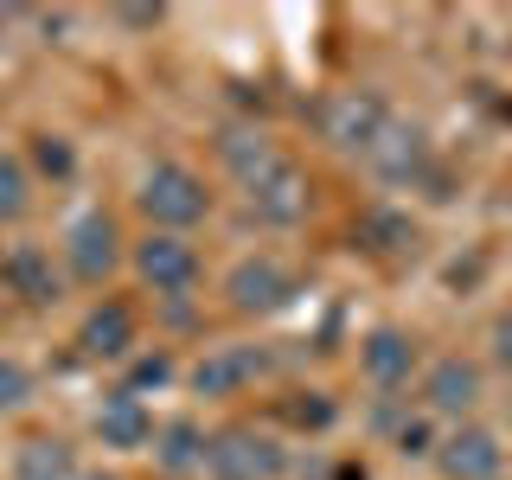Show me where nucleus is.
Masks as SVG:
<instances>
[{"instance_id":"3","label":"nucleus","mask_w":512,"mask_h":480,"mask_svg":"<svg viewBox=\"0 0 512 480\" xmlns=\"http://www.w3.org/2000/svg\"><path fill=\"white\" fill-rule=\"evenodd\" d=\"M64 263H71L77 282H109L122 263V237L109 212H77L71 231H64Z\"/></svg>"},{"instance_id":"22","label":"nucleus","mask_w":512,"mask_h":480,"mask_svg":"<svg viewBox=\"0 0 512 480\" xmlns=\"http://www.w3.org/2000/svg\"><path fill=\"white\" fill-rule=\"evenodd\" d=\"M167 378H173V365H167V359L154 352V359H141V365H135V384H128V391L141 397V384H167Z\"/></svg>"},{"instance_id":"16","label":"nucleus","mask_w":512,"mask_h":480,"mask_svg":"<svg viewBox=\"0 0 512 480\" xmlns=\"http://www.w3.org/2000/svg\"><path fill=\"white\" fill-rule=\"evenodd\" d=\"M205 448H212V436H205L192 416H173V423L154 436V461L167 474H199L205 468Z\"/></svg>"},{"instance_id":"11","label":"nucleus","mask_w":512,"mask_h":480,"mask_svg":"<svg viewBox=\"0 0 512 480\" xmlns=\"http://www.w3.org/2000/svg\"><path fill=\"white\" fill-rule=\"evenodd\" d=\"M90 429H96V442H103V448H141V442L154 436V416H148V404H141L135 391H109L103 404H96Z\"/></svg>"},{"instance_id":"10","label":"nucleus","mask_w":512,"mask_h":480,"mask_svg":"<svg viewBox=\"0 0 512 480\" xmlns=\"http://www.w3.org/2000/svg\"><path fill=\"white\" fill-rule=\"evenodd\" d=\"M263 365L269 359L256 346H212L199 359V372H192V391H199V397H231V391H244Z\"/></svg>"},{"instance_id":"12","label":"nucleus","mask_w":512,"mask_h":480,"mask_svg":"<svg viewBox=\"0 0 512 480\" xmlns=\"http://www.w3.org/2000/svg\"><path fill=\"white\" fill-rule=\"evenodd\" d=\"M0 282H7L20 301H32V308H52L58 301V269H52V256L39 244H13L0 256Z\"/></svg>"},{"instance_id":"21","label":"nucleus","mask_w":512,"mask_h":480,"mask_svg":"<svg viewBox=\"0 0 512 480\" xmlns=\"http://www.w3.org/2000/svg\"><path fill=\"white\" fill-rule=\"evenodd\" d=\"M39 167H45V173H58V180H64V173H71V148H64L58 135H39Z\"/></svg>"},{"instance_id":"13","label":"nucleus","mask_w":512,"mask_h":480,"mask_svg":"<svg viewBox=\"0 0 512 480\" xmlns=\"http://www.w3.org/2000/svg\"><path fill=\"white\" fill-rule=\"evenodd\" d=\"M423 397H429V410H436V416H461V410L480 404V372H474L468 359H436V365H429V378H423Z\"/></svg>"},{"instance_id":"4","label":"nucleus","mask_w":512,"mask_h":480,"mask_svg":"<svg viewBox=\"0 0 512 480\" xmlns=\"http://www.w3.org/2000/svg\"><path fill=\"white\" fill-rule=\"evenodd\" d=\"M135 276L148 282L154 295H186V288L199 282V250L173 231H148L135 244Z\"/></svg>"},{"instance_id":"19","label":"nucleus","mask_w":512,"mask_h":480,"mask_svg":"<svg viewBox=\"0 0 512 480\" xmlns=\"http://www.w3.org/2000/svg\"><path fill=\"white\" fill-rule=\"evenodd\" d=\"M26 205H32V180H26V167H20L13 154H0V224L26 218Z\"/></svg>"},{"instance_id":"26","label":"nucleus","mask_w":512,"mask_h":480,"mask_svg":"<svg viewBox=\"0 0 512 480\" xmlns=\"http://www.w3.org/2000/svg\"><path fill=\"white\" fill-rule=\"evenodd\" d=\"M0 39H7V26H0Z\"/></svg>"},{"instance_id":"23","label":"nucleus","mask_w":512,"mask_h":480,"mask_svg":"<svg viewBox=\"0 0 512 480\" xmlns=\"http://www.w3.org/2000/svg\"><path fill=\"white\" fill-rule=\"evenodd\" d=\"M493 359H500L506 372H512V314L500 320V327H493Z\"/></svg>"},{"instance_id":"1","label":"nucleus","mask_w":512,"mask_h":480,"mask_svg":"<svg viewBox=\"0 0 512 480\" xmlns=\"http://www.w3.org/2000/svg\"><path fill=\"white\" fill-rule=\"evenodd\" d=\"M135 205L148 212L154 231H173V237H180L186 224H199L205 212H212V192H205V180L192 167H180V160H160V167L141 173Z\"/></svg>"},{"instance_id":"7","label":"nucleus","mask_w":512,"mask_h":480,"mask_svg":"<svg viewBox=\"0 0 512 480\" xmlns=\"http://www.w3.org/2000/svg\"><path fill=\"white\" fill-rule=\"evenodd\" d=\"M244 199L263 224H301L308 218V173H301L295 160H276L269 173H256L244 186Z\"/></svg>"},{"instance_id":"9","label":"nucleus","mask_w":512,"mask_h":480,"mask_svg":"<svg viewBox=\"0 0 512 480\" xmlns=\"http://www.w3.org/2000/svg\"><path fill=\"white\" fill-rule=\"evenodd\" d=\"M365 160H372V167L384 173V180H397V186H404V180H416V173H423L429 167V141H423V128H416V122H384V135L372 141V154H365Z\"/></svg>"},{"instance_id":"5","label":"nucleus","mask_w":512,"mask_h":480,"mask_svg":"<svg viewBox=\"0 0 512 480\" xmlns=\"http://www.w3.org/2000/svg\"><path fill=\"white\" fill-rule=\"evenodd\" d=\"M288 295H295V276H288L276 256H244L224 276V301L237 314H276V308H288Z\"/></svg>"},{"instance_id":"20","label":"nucleus","mask_w":512,"mask_h":480,"mask_svg":"<svg viewBox=\"0 0 512 480\" xmlns=\"http://www.w3.org/2000/svg\"><path fill=\"white\" fill-rule=\"evenodd\" d=\"M26 397H32V372L20 359H0V416H13Z\"/></svg>"},{"instance_id":"15","label":"nucleus","mask_w":512,"mask_h":480,"mask_svg":"<svg viewBox=\"0 0 512 480\" xmlns=\"http://www.w3.org/2000/svg\"><path fill=\"white\" fill-rule=\"evenodd\" d=\"M359 365H365V378H372V384H404L410 365H416V346L397 327H372V333H365V346H359Z\"/></svg>"},{"instance_id":"2","label":"nucleus","mask_w":512,"mask_h":480,"mask_svg":"<svg viewBox=\"0 0 512 480\" xmlns=\"http://www.w3.org/2000/svg\"><path fill=\"white\" fill-rule=\"evenodd\" d=\"M205 474L212 480H276L282 474V448L263 429H218L212 448H205Z\"/></svg>"},{"instance_id":"17","label":"nucleus","mask_w":512,"mask_h":480,"mask_svg":"<svg viewBox=\"0 0 512 480\" xmlns=\"http://www.w3.org/2000/svg\"><path fill=\"white\" fill-rule=\"evenodd\" d=\"M218 154H224V167H231V173H237V180H244V186L256 180V173H269V167H276V160H282V154L269 148L263 135H250V128H231V135L218 141Z\"/></svg>"},{"instance_id":"24","label":"nucleus","mask_w":512,"mask_h":480,"mask_svg":"<svg viewBox=\"0 0 512 480\" xmlns=\"http://www.w3.org/2000/svg\"><path fill=\"white\" fill-rule=\"evenodd\" d=\"M397 448H404V455H423V423L404 429V436H397Z\"/></svg>"},{"instance_id":"6","label":"nucleus","mask_w":512,"mask_h":480,"mask_svg":"<svg viewBox=\"0 0 512 480\" xmlns=\"http://www.w3.org/2000/svg\"><path fill=\"white\" fill-rule=\"evenodd\" d=\"M384 122H391V109H384V96H372V90H340L327 103V141L346 148V154H372Z\"/></svg>"},{"instance_id":"25","label":"nucleus","mask_w":512,"mask_h":480,"mask_svg":"<svg viewBox=\"0 0 512 480\" xmlns=\"http://www.w3.org/2000/svg\"><path fill=\"white\" fill-rule=\"evenodd\" d=\"M84 480H116V474H84Z\"/></svg>"},{"instance_id":"14","label":"nucleus","mask_w":512,"mask_h":480,"mask_svg":"<svg viewBox=\"0 0 512 480\" xmlns=\"http://www.w3.org/2000/svg\"><path fill=\"white\" fill-rule=\"evenodd\" d=\"M77 346H84L90 359H122V352L135 346V314H128L122 301H103V308H90L84 327H77Z\"/></svg>"},{"instance_id":"8","label":"nucleus","mask_w":512,"mask_h":480,"mask_svg":"<svg viewBox=\"0 0 512 480\" xmlns=\"http://www.w3.org/2000/svg\"><path fill=\"white\" fill-rule=\"evenodd\" d=\"M436 461H442L448 480H500L506 448H500V436H493V429H455V436L442 442Z\"/></svg>"},{"instance_id":"18","label":"nucleus","mask_w":512,"mask_h":480,"mask_svg":"<svg viewBox=\"0 0 512 480\" xmlns=\"http://www.w3.org/2000/svg\"><path fill=\"white\" fill-rule=\"evenodd\" d=\"M13 480H71V448L64 442H26L13 455Z\"/></svg>"}]
</instances>
